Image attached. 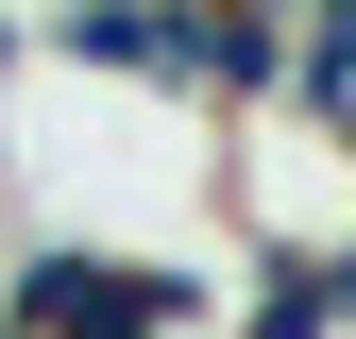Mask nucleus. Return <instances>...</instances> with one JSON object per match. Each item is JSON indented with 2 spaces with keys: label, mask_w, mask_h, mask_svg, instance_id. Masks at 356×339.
<instances>
[{
  "label": "nucleus",
  "mask_w": 356,
  "mask_h": 339,
  "mask_svg": "<svg viewBox=\"0 0 356 339\" xmlns=\"http://www.w3.org/2000/svg\"><path fill=\"white\" fill-rule=\"evenodd\" d=\"M238 339H339V306H323V238H272V254H254Z\"/></svg>",
  "instance_id": "3"
},
{
  "label": "nucleus",
  "mask_w": 356,
  "mask_h": 339,
  "mask_svg": "<svg viewBox=\"0 0 356 339\" xmlns=\"http://www.w3.org/2000/svg\"><path fill=\"white\" fill-rule=\"evenodd\" d=\"M323 306H339V339H356V238H323Z\"/></svg>",
  "instance_id": "4"
},
{
  "label": "nucleus",
  "mask_w": 356,
  "mask_h": 339,
  "mask_svg": "<svg viewBox=\"0 0 356 339\" xmlns=\"http://www.w3.org/2000/svg\"><path fill=\"white\" fill-rule=\"evenodd\" d=\"M0 339H17V322H0Z\"/></svg>",
  "instance_id": "5"
},
{
  "label": "nucleus",
  "mask_w": 356,
  "mask_h": 339,
  "mask_svg": "<svg viewBox=\"0 0 356 339\" xmlns=\"http://www.w3.org/2000/svg\"><path fill=\"white\" fill-rule=\"evenodd\" d=\"M204 306H220V272L170 254V238H17L0 254V322L17 339H187Z\"/></svg>",
  "instance_id": "1"
},
{
  "label": "nucleus",
  "mask_w": 356,
  "mask_h": 339,
  "mask_svg": "<svg viewBox=\"0 0 356 339\" xmlns=\"http://www.w3.org/2000/svg\"><path fill=\"white\" fill-rule=\"evenodd\" d=\"M187 102H272L289 119V17L272 0H204V85Z\"/></svg>",
  "instance_id": "2"
}]
</instances>
